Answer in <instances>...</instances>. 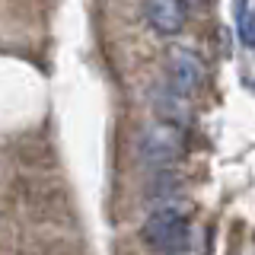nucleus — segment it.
<instances>
[{
	"label": "nucleus",
	"mask_w": 255,
	"mask_h": 255,
	"mask_svg": "<svg viewBox=\"0 0 255 255\" xmlns=\"http://www.w3.org/2000/svg\"><path fill=\"white\" fill-rule=\"evenodd\" d=\"M185 13L188 6L179 3V0H153V3H143V16L156 32L163 35H175L182 26H185Z\"/></svg>",
	"instance_id": "7ed1b4c3"
},
{
	"label": "nucleus",
	"mask_w": 255,
	"mask_h": 255,
	"mask_svg": "<svg viewBox=\"0 0 255 255\" xmlns=\"http://www.w3.org/2000/svg\"><path fill=\"white\" fill-rule=\"evenodd\" d=\"M143 243L163 255H207V233L191 227L185 207H163L143 223Z\"/></svg>",
	"instance_id": "f257e3e1"
},
{
	"label": "nucleus",
	"mask_w": 255,
	"mask_h": 255,
	"mask_svg": "<svg viewBox=\"0 0 255 255\" xmlns=\"http://www.w3.org/2000/svg\"><path fill=\"white\" fill-rule=\"evenodd\" d=\"M182 150H185V131H182V125H172V122L147 125L137 137V153L150 166L172 163Z\"/></svg>",
	"instance_id": "f03ea898"
},
{
	"label": "nucleus",
	"mask_w": 255,
	"mask_h": 255,
	"mask_svg": "<svg viewBox=\"0 0 255 255\" xmlns=\"http://www.w3.org/2000/svg\"><path fill=\"white\" fill-rule=\"evenodd\" d=\"M201 83V64L191 58L188 51L172 54V90L175 93H191Z\"/></svg>",
	"instance_id": "20e7f679"
},
{
	"label": "nucleus",
	"mask_w": 255,
	"mask_h": 255,
	"mask_svg": "<svg viewBox=\"0 0 255 255\" xmlns=\"http://www.w3.org/2000/svg\"><path fill=\"white\" fill-rule=\"evenodd\" d=\"M236 32L246 48H255V6L252 3H236Z\"/></svg>",
	"instance_id": "39448f33"
}]
</instances>
